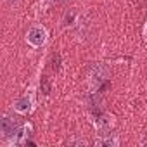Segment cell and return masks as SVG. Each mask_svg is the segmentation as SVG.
I'll return each mask as SVG.
<instances>
[{"label": "cell", "instance_id": "cell-1", "mask_svg": "<svg viewBox=\"0 0 147 147\" xmlns=\"http://www.w3.org/2000/svg\"><path fill=\"white\" fill-rule=\"evenodd\" d=\"M47 38H49V31L45 30V26H40V24L31 26L30 31L26 33V42H28L31 47H35V49L45 45V43H47Z\"/></svg>", "mask_w": 147, "mask_h": 147}, {"label": "cell", "instance_id": "cell-2", "mask_svg": "<svg viewBox=\"0 0 147 147\" xmlns=\"http://www.w3.org/2000/svg\"><path fill=\"white\" fill-rule=\"evenodd\" d=\"M109 78V69L107 66L104 64H95L90 71V75H88V83H90V88L92 90H99L100 85Z\"/></svg>", "mask_w": 147, "mask_h": 147}, {"label": "cell", "instance_id": "cell-3", "mask_svg": "<svg viewBox=\"0 0 147 147\" xmlns=\"http://www.w3.org/2000/svg\"><path fill=\"white\" fill-rule=\"evenodd\" d=\"M35 107V94L33 92H28L24 94L23 97H19L16 102H14V109L19 113V114H28L31 113Z\"/></svg>", "mask_w": 147, "mask_h": 147}, {"label": "cell", "instance_id": "cell-4", "mask_svg": "<svg viewBox=\"0 0 147 147\" xmlns=\"http://www.w3.org/2000/svg\"><path fill=\"white\" fill-rule=\"evenodd\" d=\"M31 133H33V125H31V123H24V125L18 130V133H16L7 144H9V145H26V142L30 140Z\"/></svg>", "mask_w": 147, "mask_h": 147}, {"label": "cell", "instance_id": "cell-5", "mask_svg": "<svg viewBox=\"0 0 147 147\" xmlns=\"http://www.w3.org/2000/svg\"><path fill=\"white\" fill-rule=\"evenodd\" d=\"M18 130H19V126H18V123L12 118H9V116L2 118V121H0V131H2V137L5 140H11L18 133Z\"/></svg>", "mask_w": 147, "mask_h": 147}, {"label": "cell", "instance_id": "cell-6", "mask_svg": "<svg viewBox=\"0 0 147 147\" xmlns=\"http://www.w3.org/2000/svg\"><path fill=\"white\" fill-rule=\"evenodd\" d=\"M94 125H95V128H97L100 133L106 135L107 131H111V128H113V125H114V118H113V116H107V114H100V116L95 118Z\"/></svg>", "mask_w": 147, "mask_h": 147}, {"label": "cell", "instance_id": "cell-7", "mask_svg": "<svg viewBox=\"0 0 147 147\" xmlns=\"http://www.w3.org/2000/svg\"><path fill=\"white\" fill-rule=\"evenodd\" d=\"M95 145H100V147H118L119 145V138L116 135H106V137L97 138Z\"/></svg>", "mask_w": 147, "mask_h": 147}, {"label": "cell", "instance_id": "cell-8", "mask_svg": "<svg viewBox=\"0 0 147 147\" xmlns=\"http://www.w3.org/2000/svg\"><path fill=\"white\" fill-rule=\"evenodd\" d=\"M40 90H42V94H50V82H49V78L47 76H42V80H40Z\"/></svg>", "mask_w": 147, "mask_h": 147}, {"label": "cell", "instance_id": "cell-9", "mask_svg": "<svg viewBox=\"0 0 147 147\" xmlns=\"http://www.w3.org/2000/svg\"><path fill=\"white\" fill-rule=\"evenodd\" d=\"M59 66H61V55L55 54V55L52 57V69H54V71H59Z\"/></svg>", "mask_w": 147, "mask_h": 147}, {"label": "cell", "instance_id": "cell-10", "mask_svg": "<svg viewBox=\"0 0 147 147\" xmlns=\"http://www.w3.org/2000/svg\"><path fill=\"white\" fill-rule=\"evenodd\" d=\"M67 144H69V145H85V140H80V138H75V140H69Z\"/></svg>", "mask_w": 147, "mask_h": 147}, {"label": "cell", "instance_id": "cell-11", "mask_svg": "<svg viewBox=\"0 0 147 147\" xmlns=\"http://www.w3.org/2000/svg\"><path fill=\"white\" fill-rule=\"evenodd\" d=\"M73 19H75V14H67L66 16V24H73Z\"/></svg>", "mask_w": 147, "mask_h": 147}, {"label": "cell", "instance_id": "cell-12", "mask_svg": "<svg viewBox=\"0 0 147 147\" xmlns=\"http://www.w3.org/2000/svg\"><path fill=\"white\" fill-rule=\"evenodd\" d=\"M49 2H52V4H62V2H66V0H49Z\"/></svg>", "mask_w": 147, "mask_h": 147}, {"label": "cell", "instance_id": "cell-13", "mask_svg": "<svg viewBox=\"0 0 147 147\" xmlns=\"http://www.w3.org/2000/svg\"><path fill=\"white\" fill-rule=\"evenodd\" d=\"M144 35H145V38H147V23H145V28H144Z\"/></svg>", "mask_w": 147, "mask_h": 147}, {"label": "cell", "instance_id": "cell-14", "mask_svg": "<svg viewBox=\"0 0 147 147\" xmlns=\"http://www.w3.org/2000/svg\"><path fill=\"white\" fill-rule=\"evenodd\" d=\"M7 2H9V4H14V2H18V0H7Z\"/></svg>", "mask_w": 147, "mask_h": 147}]
</instances>
